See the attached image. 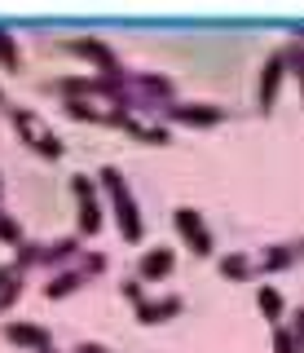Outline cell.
<instances>
[{
    "label": "cell",
    "instance_id": "cell-1",
    "mask_svg": "<svg viewBox=\"0 0 304 353\" xmlns=\"http://www.w3.org/2000/svg\"><path fill=\"white\" fill-rule=\"evenodd\" d=\"M97 190H106V199H111L119 239H124V243H141V239H146V221H141V208L133 199V185L124 181V172H119L115 163H102V168H97Z\"/></svg>",
    "mask_w": 304,
    "mask_h": 353
},
{
    "label": "cell",
    "instance_id": "cell-2",
    "mask_svg": "<svg viewBox=\"0 0 304 353\" xmlns=\"http://www.w3.org/2000/svg\"><path fill=\"white\" fill-rule=\"evenodd\" d=\"M9 124H14V132H18V137H23L36 154H45V159H62V150H67V146H62V137H58V132H53L31 106H9Z\"/></svg>",
    "mask_w": 304,
    "mask_h": 353
},
{
    "label": "cell",
    "instance_id": "cell-3",
    "mask_svg": "<svg viewBox=\"0 0 304 353\" xmlns=\"http://www.w3.org/2000/svg\"><path fill=\"white\" fill-rule=\"evenodd\" d=\"M80 252H84V239L80 234L53 239V243H23V248H18L14 270L23 274V270H31V265H75V261H80Z\"/></svg>",
    "mask_w": 304,
    "mask_h": 353
},
{
    "label": "cell",
    "instance_id": "cell-4",
    "mask_svg": "<svg viewBox=\"0 0 304 353\" xmlns=\"http://www.w3.org/2000/svg\"><path fill=\"white\" fill-rule=\"evenodd\" d=\"M71 194H75V216H80V239H97V234H102V225H106L97 176L71 172Z\"/></svg>",
    "mask_w": 304,
    "mask_h": 353
},
{
    "label": "cell",
    "instance_id": "cell-5",
    "mask_svg": "<svg viewBox=\"0 0 304 353\" xmlns=\"http://www.w3.org/2000/svg\"><path fill=\"white\" fill-rule=\"evenodd\" d=\"M172 225H177V234L181 243L190 248V256H216V239H212V230H208V221H203L199 208H190V203H181L177 212H172Z\"/></svg>",
    "mask_w": 304,
    "mask_h": 353
},
{
    "label": "cell",
    "instance_id": "cell-6",
    "mask_svg": "<svg viewBox=\"0 0 304 353\" xmlns=\"http://www.w3.org/2000/svg\"><path fill=\"white\" fill-rule=\"evenodd\" d=\"M164 115V124H186V128H216L225 124V110L216 102H172L159 110Z\"/></svg>",
    "mask_w": 304,
    "mask_h": 353
},
{
    "label": "cell",
    "instance_id": "cell-7",
    "mask_svg": "<svg viewBox=\"0 0 304 353\" xmlns=\"http://www.w3.org/2000/svg\"><path fill=\"white\" fill-rule=\"evenodd\" d=\"M282 80H287V58H282V49H274L265 62H260V80H256V102H260V115H269V110L278 106Z\"/></svg>",
    "mask_w": 304,
    "mask_h": 353
},
{
    "label": "cell",
    "instance_id": "cell-8",
    "mask_svg": "<svg viewBox=\"0 0 304 353\" xmlns=\"http://www.w3.org/2000/svg\"><path fill=\"white\" fill-rule=\"evenodd\" d=\"M252 256H256V279H265V274H282V270H291L296 261H304V239L274 243V248L252 252Z\"/></svg>",
    "mask_w": 304,
    "mask_h": 353
},
{
    "label": "cell",
    "instance_id": "cell-9",
    "mask_svg": "<svg viewBox=\"0 0 304 353\" xmlns=\"http://www.w3.org/2000/svg\"><path fill=\"white\" fill-rule=\"evenodd\" d=\"M172 270H177V248H164V243H155L150 252H141L137 261V283H164L172 279Z\"/></svg>",
    "mask_w": 304,
    "mask_h": 353
},
{
    "label": "cell",
    "instance_id": "cell-10",
    "mask_svg": "<svg viewBox=\"0 0 304 353\" xmlns=\"http://www.w3.org/2000/svg\"><path fill=\"white\" fill-rule=\"evenodd\" d=\"M67 53H75V58H84V62H93V66H102V75L119 71V53H115L111 44H106V40H97V36H80V40H67Z\"/></svg>",
    "mask_w": 304,
    "mask_h": 353
},
{
    "label": "cell",
    "instance_id": "cell-11",
    "mask_svg": "<svg viewBox=\"0 0 304 353\" xmlns=\"http://www.w3.org/2000/svg\"><path fill=\"white\" fill-rule=\"evenodd\" d=\"M0 336H5L9 345H18V349H31V353L53 349V336H49L45 323H5V327H0Z\"/></svg>",
    "mask_w": 304,
    "mask_h": 353
},
{
    "label": "cell",
    "instance_id": "cell-12",
    "mask_svg": "<svg viewBox=\"0 0 304 353\" xmlns=\"http://www.w3.org/2000/svg\"><path fill=\"white\" fill-rule=\"evenodd\" d=\"M181 309H186V301H181L177 292H168V296H146V301L137 305V323H141V327H159V323H172Z\"/></svg>",
    "mask_w": 304,
    "mask_h": 353
},
{
    "label": "cell",
    "instance_id": "cell-13",
    "mask_svg": "<svg viewBox=\"0 0 304 353\" xmlns=\"http://www.w3.org/2000/svg\"><path fill=\"white\" fill-rule=\"evenodd\" d=\"M84 283H89V274H84V270H80V261H75V265H67L62 274H53V279L40 287V292H45L49 301H67V296H71V292H80Z\"/></svg>",
    "mask_w": 304,
    "mask_h": 353
},
{
    "label": "cell",
    "instance_id": "cell-14",
    "mask_svg": "<svg viewBox=\"0 0 304 353\" xmlns=\"http://www.w3.org/2000/svg\"><path fill=\"white\" fill-rule=\"evenodd\" d=\"M216 270H221V279L252 283L256 279V256L252 252H225V256H216Z\"/></svg>",
    "mask_w": 304,
    "mask_h": 353
},
{
    "label": "cell",
    "instance_id": "cell-15",
    "mask_svg": "<svg viewBox=\"0 0 304 353\" xmlns=\"http://www.w3.org/2000/svg\"><path fill=\"white\" fill-rule=\"evenodd\" d=\"M256 309L265 314V323H282L287 318V296L278 292V287H256Z\"/></svg>",
    "mask_w": 304,
    "mask_h": 353
},
{
    "label": "cell",
    "instance_id": "cell-16",
    "mask_svg": "<svg viewBox=\"0 0 304 353\" xmlns=\"http://www.w3.org/2000/svg\"><path fill=\"white\" fill-rule=\"evenodd\" d=\"M278 49H282V58H287V75H296L300 102H304V44L300 40H287V44H278Z\"/></svg>",
    "mask_w": 304,
    "mask_h": 353
},
{
    "label": "cell",
    "instance_id": "cell-17",
    "mask_svg": "<svg viewBox=\"0 0 304 353\" xmlns=\"http://www.w3.org/2000/svg\"><path fill=\"white\" fill-rule=\"evenodd\" d=\"M18 66H23V49H18L14 31L0 27V71H18Z\"/></svg>",
    "mask_w": 304,
    "mask_h": 353
},
{
    "label": "cell",
    "instance_id": "cell-18",
    "mask_svg": "<svg viewBox=\"0 0 304 353\" xmlns=\"http://www.w3.org/2000/svg\"><path fill=\"white\" fill-rule=\"evenodd\" d=\"M62 110H67V119H75V124H106V110H97L93 102H67Z\"/></svg>",
    "mask_w": 304,
    "mask_h": 353
},
{
    "label": "cell",
    "instance_id": "cell-19",
    "mask_svg": "<svg viewBox=\"0 0 304 353\" xmlns=\"http://www.w3.org/2000/svg\"><path fill=\"white\" fill-rule=\"evenodd\" d=\"M0 243H9V248H23V243H27L23 225H18V221L5 212V208H0Z\"/></svg>",
    "mask_w": 304,
    "mask_h": 353
},
{
    "label": "cell",
    "instance_id": "cell-20",
    "mask_svg": "<svg viewBox=\"0 0 304 353\" xmlns=\"http://www.w3.org/2000/svg\"><path fill=\"white\" fill-rule=\"evenodd\" d=\"M18 301H23V274H14V279L0 287V314H9Z\"/></svg>",
    "mask_w": 304,
    "mask_h": 353
},
{
    "label": "cell",
    "instance_id": "cell-21",
    "mask_svg": "<svg viewBox=\"0 0 304 353\" xmlns=\"http://www.w3.org/2000/svg\"><path fill=\"white\" fill-rule=\"evenodd\" d=\"M269 345H274V353H296V336H291V327L278 323L274 336H269Z\"/></svg>",
    "mask_w": 304,
    "mask_h": 353
},
{
    "label": "cell",
    "instance_id": "cell-22",
    "mask_svg": "<svg viewBox=\"0 0 304 353\" xmlns=\"http://www.w3.org/2000/svg\"><path fill=\"white\" fill-rule=\"evenodd\" d=\"M119 296H124V301H128V305L137 309L141 301H146V287H141L137 279H124V283H119Z\"/></svg>",
    "mask_w": 304,
    "mask_h": 353
},
{
    "label": "cell",
    "instance_id": "cell-23",
    "mask_svg": "<svg viewBox=\"0 0 304 353\" xmlns=\"http://www.w3.org/2000/svg\"><path fill=\"white\" fill-rule=\"evenodd\" d=\"M291 336H296V353H304V305H296V314H291Z\"/></svg>",
    "mask_w": 304,
    "mask_h": 353
},
{
    "label": "cell",
    "instance_id": "cell-24",
    "mask_svg": "<svg viewBox=\"0 0 304 353\" xmlns=\"http://www.w3.org/2000/svg\"><path fill=\"white\" fill-rule=\"evenodd\" d=\"M71 353H115V349H106L102 340H80V345H75Z\"/></svg>",
    "mask_w": 304,
    "mask_h": 353
},
{
    "label": "cell",
    "instance_id": "cell-25",
    "mask_svg": "<svg viewBox=\"0 0 304 353\" xmlns=\"http://www.w3.org/2000/svg\"><path fill=\"white\" fill-rule=\"evenodd\" d=\"M14 274H18V270H14V261H5V265H0V287H5L9 279H14Z\"/></svg>",
    "mask_w": 304,
    "mask_h": 353
},
{
    "label": "cell",
    "instance_id": "cell-26",
    "mask_svg": "<svg viewBox=\"0 0 304 353\" xmlns=\"http://www.w3.org/2000/svg\"><path fill=\"white\" fill-rule=\"evenodd\" d=\"M0 194H5V176H0Z\"/></svg>",
    "mask_w": 304,
    "mask_h": 353
},
{
    "label": "cell",
    "instance_id": "cell-27",
    "mask_svg": "<svg viewBox=\"0 0 304 353\" xmlns=\"http://www.w3.org/2000/svg\"><path fill=\"white\" fill-rule=\"evenodd\" d=\"M0 102H5V88H0Z\"/></svg>",
    "mask_w": 304,
    "mask_h": 353
},
{
    "label": "cell",
    "instance_id": "cell-28",
    "mask_svg": "<svg viewBox=\"0 0 304 353\" xmlns=\"http://www.w3.org/2000/svg\"><path fill=\"white\" fill-rule=\"evenodd\" d=\"M45 353H58V349H45Z\"/></svg>",
    "mask_w": 304,
    "mask_h": 353
}]
</instances>
